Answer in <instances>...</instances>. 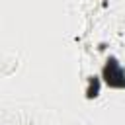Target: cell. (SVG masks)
Here are the masks:
<instances>
[{
	"instance_id": "1",
	"label": "cell",
	"mask_w": 125,
	"mask_h": 125,
	"mask_svg": "<svg viewBox=\"0 0 125 125\" xmlns=\"http://www.w3.org/2000/svg\"><path fill=\"white\" fill-rule=\"evenodd\" d=\"M104 78L111 88H123L125 86V70L115 59H109L104 66Z\"/></svg>"
},
{
	"instance_id": "2",
	"label": "cell",
	"mask_w": 125,
	"mask_h": 125,
	"mask_svg": "<svg viewBox=\"0 0 125 125\" xmlns=\"http://www.w3.org/2000/svg\"><path fill=\"white\" fill-rule=\"evenodd\" d=\"M90 84H92V86H90V90H88V96L92 98V96H96V94H98V82H94V80H92Z\"/></svg>"
}]
</instances>
